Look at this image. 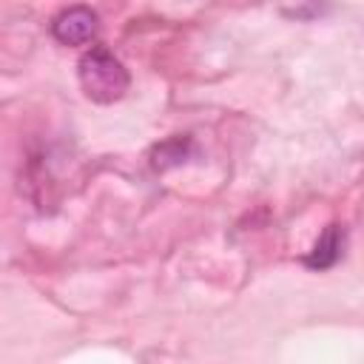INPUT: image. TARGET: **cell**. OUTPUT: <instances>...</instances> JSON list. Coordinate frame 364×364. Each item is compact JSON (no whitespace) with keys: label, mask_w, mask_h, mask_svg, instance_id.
Here are the masks:
<instances>
[{"label":"cell","mask_w":364,"mask_h":364,"mask_svg":"<svg viewBox=\"0 0 364 364\" xmlns=\"http://www.w3.org/2000/svg\"><path fill=\"white\" fill-rule=\"evenodd\" d=\"M344 242H347L344 228L341 225H327L324 233L318 236V242L313 245V250L304 256V264L310 270H327V267H333L341 259V253H344Z\"/></svg>","instance_id":"3"},{"label":"cell","mask_w":364,"mask_h":364,"mask_svg":"<svg viewBox=\"0 0 364 364\" xmlns=\"http://www.w3.org/2000/svg\"><path fill=\"white\" fill-rule=\"evenodd\" d=\"M77 77H80V85H82L85 97L94 100V102H102V105L122 100L125 91H128V82H131L125 65L102 46H91L80 57Z\"/></svg>","instance_id":"1"},{"label":"cell","mask_w":364,"mask_h":364,"mask_svg":"<svg viewBox=\"0 0 364 364\" xmlns=\"http://www.w3.org/2000/svg\"><path fill=\"white\" fill-rule=\"evenodd\" d=\"M97 28H100L97 14L88 6H71V9L60 11L51 23V34L63 46H85L94 40Z\"/></svg>","instance_id":"2"}]
</instances>
